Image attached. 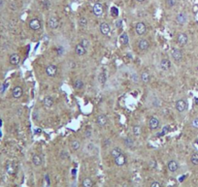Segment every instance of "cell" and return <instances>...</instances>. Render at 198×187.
Segmentation results:
<instances>
[{"instance_id":"18","label":"cell","mask_w":198,"mask_h":187,"mask_svg":"<svg viewBox=\"0 0 198 187\" xmlns=\"http://www.w3.org/2000/svg\"><path fill=\"white\" fill-rule=\"evenodd\" d=\"M167 168H168L170 172L175 173L179 169V164L175 160H171L168 162V164H167Z\"/></svg>"},{"instance_id":"43","label":"cell","mask_w":198,"mask_h":187,"mask_svg":"<svg viewBox=\"0 0 198 187\" xmlns=\"http://www.w3.org/2000/svg\"><path fill=\"white\" fill-rule=\"evenodd\" d=\"M91 134H92V132L90 131V130H85V137L87 138H89L91 136Z\"/></svg>"},{"instance_id":"6","label":"cell","mask_w":198,"mask_h":187,"mask_svg":"<svg viewBox=\"0 0 198 187\" xmlns=\"http://www.w3.org/2000/svg\"><path fill=\"white\" fill-rule=\"evenodd\" d=\"M92 12H93V14H94V16H96V17H101L102 14H103V12H104L103 5L99 2L95 3L94 5H93Z\"/></svg>"},{"instance_id":"37","label":"cell","mask_w":198,"mask_h":187,"mask_svg":"<svg viewBox=\"0 0 198 187\" xmlns=\"http://www.w3.org/2000/svg\"><path fill=\"white\" fill-rule=\"evenodd\" d=\"M191 127L194 128V129H198V118H195L191 120Z\"/></svg>"},{"instance_id":"16","label":"cell","mask_w":198,"mask_h":187,"mask_svg":"<svg viewBox=\"0 0 198 187\" xmlns=\"http://www.w3.org/2000/svg\"><path fill=\"white\" fill-rule=\"evenodd\" d=\"M43 106L45 108H52L53 106V99L52 96H46L44 99H43Z\"/></svg>"},{"instance_id":"22","label":"cell","mask_w":198,"mask_h":187,"mask_svg":"<svg viewBox=\"0 0 198 187\" xmlns=\"http://www.w3.org/2000/svg\"><path fill=\"white\" fill-rule=\"evenodd\" d=\"M123 143H124V146L128 147V149H132V147H134V141L129 137L123 139Z\"/></svg>"},{"instance_id":"27","label":"cell","mask_w":198,"mask_h":187,"mask_svg":"<svg viewBox=\"0 0 198 187\" xmlns=\"http://www.w3.org/2000/svg\"><path fill=\"white\" fill-rule=\"evenodd\" d=\"M80 147H81L80 141H78V140H74V141L71 142V149H72V150L77 151V150L80 149Z\"/></svg>"},{"instance_id":"2","label":"cell","mask_w":198,"mask_h":187,"mask_svg":"<svg viewBox=\"0 0 198 187\" xmlns=\"http://www.w3.org/2000/svg\"><path fill=\"white\" fill-rule=\"evenodd\" d=\"M171 56L173 57V59L176 62H181L182 60V57H184L182 50L178 48H173L171 50Z\"/></svg>"},{"instance_id":"40","label":"cell","mask_w":198,"mask_h":187,"mask_svg":"<svg viewBox=\"0 0 198 187\" xmlns=\"http://www.w3.org/2000/svg\"><path fill=\"white\" fill-rule=\"evenodd\" d=\"M150 187H161V184L159 183L158 181H154L151 183V186Z\"/></svg>"},{"instance_id":"20","label":"cell","mask_w":198,"mask_h":187,"mask_svg":"<svg viewBox=\"0 0 198 187\" xmlns=\"http://www.w3.org/2000/svg\"><path fill=\"white\" fill-rule=\"evenodd\" d=\"M186 21H188V17H186V15L185 13H180L177 15L176 21L179 23V24H185Z\"/></svg>"},{"instance_id":"13","label":"cell","mask_w":198,"mask_h":187,"mask_svg":"<svg viewBox=\"0 0 198 187\" xmlns=\"http://www.w3.org/2000/svg\"><path fill=\"white\" fill-rule=\"evenodd\" d=\"M126 156L123 153L120 154L119 156H118L116 158H115V164L118 167H122L126 164Z\"/></svg>"},{"instance_id":"31","label":"cell","mask_w":198,"mask_h":187,"mask_svg":"<svg viewBox=\"0 0 198 187\" xmlns=\"http://www.w3.org/2000/svg\"><path fill=\"white\" fill-rule=\"evenodd\" d=\"M190 162H191V164L198 166V153H193L191 155V157H190Z\"/></svg>"},{"instance_id":"29","label":"cell","mask_w":198,"mask_h":187,"mask_svg":"<svg viewBox=\"0 0 198 187\" xmlns=\"http://www.w3.org/2000/svg\"><path fill=\"white\" fill-rule=\"evenodd\" d=\"M106 81H107L106 73H104V72L99 73V75H98V81H99V84H104L105 83H106Z\"/></svg>"},{"instance_id":"42","label":"cell","mask_w":198,"mask_h":187,"mask_svg":"<svg viewBox=\"0 0 198 187\" xmlns=\"http://www.w3.org/2000/svg\"><path fill=\"white\" fill-rule=\"evenodd\" d=\"M7 85H8V83L6 81V83L1 86V89H0V93H4V91H5V89H6V87H7Z\"/></svg>"},{"instance_id":"30","label":"cell","mask_w":198,"mask_h":187,"mask_svg":"<svg viewBox=\"0 0 198 187\" xmlns=\"http://www.w3.org/2000/svg\"><path fill=\"white\" fill-rule=\"evenodd\" d=\"M79 24L81 27H87L88 25V18L85 17H81L79 18Z\"/></svg>"},{"instance_id":"24","label":"cell","mask_w":198,"mask_h":187,"mask_svg":"<svg viewBox=\"0 0 198 187\" xmlns=\"http://www.w3.org/2000/svg\"><path fill=\"white\" fill-rule=\"evenodd\" d=\"M119 41L123 46H127L128 43H129V38H128V35L126 33H122L119 37Z\"/></svg>"},{"instance_id":"38","label":"cell","mask_w":198,"mask_h":187,"mask_svg":"<svg viewBox=\"0 0 198 187\" xmlns=\"http://www.w3.org/2000/svg\"><path fill=\"white\" fill-rule=\"evenodd\" d=\"M169 130H170V126H165L164 128H163V130L161 131V133H159L158 135L159 136H164L166 133H168Z\"/></svg>"},{"instance_id":"8","label":"cell","mask_w":198,"mask_h":187,"mask_svg":"<svg viewBox=\"0 0 198 187\" xmlns=\"http://www.w3.org/2000/svg\"><path fill=\"white\" fill-rule=\"evenodd\" d=\"M186 108H188V104L185 100L180 99L176 102V110L179 112H184L186 110Z\"/></svg>"},{"instance_id":"4","label":"cell","mask_w":198,"mask_h":187,"mask_svg":"<svg viewBox=\"0 0 198 187\" xmlns=\"http://www.w3.org/2000/svg\"><path fill=\"white\" fill-rule=\"evenodd\" d=\"M41 26H42V23L39 18H34L29 21V28L33 31H37L39 29H41Z\"/></svg>"},{"instance_id":"45","label":"cell","mask_w":198,"mask_h":187,"mask_svg":"<svg viewBox=\"0 0 198 187\" xmlns=\"http://www.w3.org/2000/svg\"><path fill=\"white\" fill-rule=\"evenodd\" d=\"M104 143H104L105 146H107V145H108V146H110V145H111V142H110V140H105V141H104Z\"/></svg>"},{"instance_id":"23","label":"cell","mask_w":198,"mask_h":187,"mask_svg":"<svg viewBox=\"0 0 198 187\" xmlns=\"http://www.w3.org/2000/svg\"><path fill=\"white\" fill-rule=\"evenodd\" d=\"M82 185H83V187H93V180L90 177H85L83 180Z\"/></svg>"},{"instance_id":"36","label":"cell","mask_w":198,"mask_h":187,"mask_svg":"<svg viewBox=\"0 0 198 187\" xmlns=\"http://www.w3.org/2000/svg\"><path fill=\"white\" fill-rule=\"evenodd\" d=\"M83 86H84L83 81L77 80V81H75V88H76V89H81V88H83Z\"/></svg>"},{"instance_id":"26","label":"cell","mask_w":198,"mask_h":187,"mask_svg":"<svg viewBox=\"0 0 198 187\" xmlns=\"http://www.w3.org/2000/svg\"><path fill=\"white\" fill-rule=\"evenodd\" d=\"M141 81H143V83H145V84H148L149 81H151V76H150V74L148 73V72H143L142 74H141Z\"/></svg>"},{"instance_id":"35","label":"cell","mask_w":198,"mask_h":187,"mask_svg":"<svg viewBox=\"0 0 198 187\" xmlns=\"http://www.w3.org/2000/svg\"><path fill=\"white\" fill-rule=\"evenodd\" d=\"M6 170H7V172H8V174H15V171H16L15 166H14L13 164L8 165V166L6 167Z\"/></svg>"},{"instance_id":"9","label":"cell","mask_w":198,"mask_h":187,"mask_svg":"<svg viewBox=\"0 0 198 187\" xmlns=\"http://www.w3.org/2000/svg\"><path fill=\"white\" fill-rule=\"evenodd\" d=\"M12 95L15 99H19L23 95V89L22 86H19V85H17V86H15L13 88V90H12Z\"/></svg>"},{"instance_id":"46","label":"cell","mask_w":198,"mask_h":187,"mask_svg":"<svg viewBox=\"0 0 198 187\" xmlns=\"http://www.w3.org/2000/svg\"><path fill=\"white\" fill-rule=\"evenodd\" d=\"M4 5V1L3 0H0V7H2Z\"/></svg>"},{"instance_id":"32","label":"cell","mask_w":198,"mask_h":187,"mask_svg":"<svg viewBox=\"0 0 198 187\" xmlns=\"http://www.w3.org/2000/svg\"><path fill=\"white\" fill-rule=\"evenodd\" d=\"M130 80L131 81H133L134 84H137L139 83V76L137 73H132L130 75Z\"/></svg>"},{"instance_id":"5","label":"cell","mask_w":198,"mask_h":187,"mask_svg":"<svg viewBox=\"0 0 198 187\" xmlns=\"http://www.w3.org/2000/svg\"><path fill=\"white\" fill-rule=\"evenodd\" d=\"M57 74V67L53 64H49L46 67V75L48 77H56Z\"/></svg>"},{"instance_id":"10","label":"cell","mask_w":198,"mask_h":187,"mask_svg":"<svg viewBox=\"0 0 198 187\" xmlns=\"http://www.w3.org/2000/svg\"><path fill=\"white\" fill-rule=\"evenodd\" d=\"M48 25L50 29H57L59 27V21L56 17H50L48 21Z\"/></svg>"},{"instance_id":"17","label":"cell","mask_w":198,"mask_h":187,"mask_svg":"<svg viewBox=\"0 0 198 187\" xmlns=\"http://www.w3.org/2000/svg\"><path fill=\"white\" fill-rule=\"evenodd\" d=\"M75 52L77 55L79 56H83L85 54V52H87V49H85L83 46H82V44L80 43V44H77L75 46Z\"/></svg>"},{"instance_id":"1","label":"cell","mask_w":198,"mask_h":187,"mask_svg":"<svg viewBox=\"0 0 198 187\" xmlns=\"http://www.w3.org/2000/svg\"><path fill=\"white\" fill-rule=\"evenodd\" d=\"M135 32L139 36H143L147 32V25L143 21H139L135 25Z\"/></svg>"},{"instance_id":"33","label":"cell","mask_w":198,"mask_h":187,"mask_svg":"<svg viewBox=\"0 0 198 187\" xmlns=\"http://www.w3.org/2000/svg\"><path fill=\"white\" fill-rule=\"evenodd\" d=\"M81 44H82V46H83L85 49L88 50L89 48V46H90V42H89L88 39L85 38V39H82V40H81Z\"/></svg>"},{"instance_id":"47","label":"cell","mask_w":198,"mask_h":187,"mask_svg":"<svg viewBox=\"0 0 198 187\" xmlns=\"http://www.w3.org/2000/svg\"><path fill=\"white\" fill-rule=\"evenodd\" d=\"M137 1H138L139 3H143V2H145V0H137Z\"/></svg>"},{"instance_id":"14","label":"cell","mask_w":198,"mask_h":187,"mask_svg":"<svg viewBox=\"0 0 198 187\" xmlns=\"http://www.w3.org/2000/svg\"><path fill=\"white\" fill-rule=\"evenodd\" d=\"M149 127L151 130H154L157 129L159 127V120L157 118H154V116H151L149 119Z\"/></svg>"},{"instance_id":"34","label":"cell","mask_w":198,"mask_h":187,"mask_svg":"<svg viewBox=\"0 0 198 187\" xmlns=\"http://www.w3.org/2000/svg\"><path fill=\"white\" fill-rule=\"evenodd\" d=\"M165 4L167 8H173L177 4V0H166Z\"/></svg>"},{"instance_id":"19","label":"cell","mask_w":198,"mask_h":187,"mask_svg":"<svg viewBox=\"0 0 198 187\" xmlns=\"http://www.w3.org/2000/svg\"><path fill=\"white\" fill-rule=\"evenodd\" d=\"M9 61H10V63L12 65L16 66V65H18L19 63V61H21V56H19L18 53H13V54H11L10 55Z\"/></svg>"},{"instance_id":"11","label":"cell","mask_w":198,"mask_h":187,"mask_svg":"<svg viewBox=\"0 0 198 187\" xmlns=\"http://www.w3.org/2000/svg\"><path fill=\"white\" fill-rule=\"evenodd\" d=\"M177 42L180 46H185L188 42V37L185 33H180L177 37Z\"/></svg>"},{"instance_id":"39","label":"cell","mask_w":198,"mask_h":187,"mask_svg":"<svg viewBox=\"0 0 198 187\" xmlns=\"http://www.w3.org/2000/svg\"><path fill=\"white\" fill-rule=\"evenodd\" d=\"M111 12H112V16H113V17H118V15H119V10L116 9V7H113L112 9H111Z\"/></svg>"},{"instance_id":"25","label":"cell","mask_w":198,"mask_h":187,"mask_svg":"<svg viewBox=\"0 0 198 187\" xmlns=\"http://www.w3.org/2000/svg\"><path fill=\"white\" fill-rule=\"evenodd\" d=\"M120 154H122V150L119 149V147H115V149H113L111 150V155L112 157L114 158H116L118 156H119Z\"/></svg>"},{"instance_id":"3","label":"cell","mask_w":198,"mask_h":187,"mask_svg":"<svg viewBox=\"0 0 198 187\" xmlns=\"http://www.w3.org/2000/svg\"><path fill=\"white\" fill-rule=\"evenodd\" d=\"M100 32L104 36H109L111 34V26L108 22H101L99 25Z\"/></svg>"},{"instance_id":"15","label":"cell","mask_w":198,"mask_h":187,"mask_svg":"<svg viewBox=\"0 0 198 187\" xmlns=\"http://www.w3.org/2000/svg\"><path fill=\"white\" fill-rule=\"evenodd\" d=\"M160 68L163 71H168V70L171 68V61L168 59V58H163V59L160 61Z\"/></svg>"},{"instance_id":"12","label":"cell","mask_w":198,"mask_h":187,"mask_svg":"<svg viewBox=\"0 0 198 187\" xmlns=\"http://www.w3.org/2000/svg\"><path fill=\"white\" fill-rule=\"evenodd\" d=\"M108 122V118L105 115H99L96 118V123L99 127H104L106 126V124Z\"/></svg>"},{"instance_id":"41","label":"cell","mask_w":198,"mask_h":187,"mask_svg":"<svg viewBox=\"0 0 198 187\" xmlns=\"http://www.w3.org/2000/svg\"><path fill=\"white\" fill-rule=\"evenodd\" d=\"M116 26L118 27V28H122V19H119V21H116Z\"/></svg>"},{"instance_id":"21","label":"cell","mask_w":198,"mask_h":187,"mask_svg":"<svg viewBox=\"0 0 198 187\" xmlns=\"http://www.w3.org/2000/svg\"><path fill=\"white\" fill-rule=\"evenodd\" d=\"M32 163L34 164V166L39 167V166H41V165H42L43 159H42V157H41L39 154H34V155H33V157H32Z\"/></svg>"},{"instance_id":"28","label":"cell","mask_w":198,"mask_h":187,"mask_svg":"<svg viewBox=\"0 0 198 187\" xmlns=\"http://www.w3.org/2000/svg\"><path fill=\"white\" fill-rule=\"evenodd\" d=\"M132 132H133V135L136 137H139L140 135L142 134V128L140 125H134L132 128Z\"/></svg>"},{"instance_id":"7","label":"cell","mask_w":198,"mask_h":187,"mask_svg":"<svg viewBox=\"0 0 198 187\" xmlns=\"http://www.w3.org/2000/svg\"><path fill=\"white\" fill-rule=\"evenodd\" d=\"M138 48L141 52H147L150 49V42L147 39H141L138 42Z\"/></svg>"},{"instance_id":"44","label":"cell","mask_w":198,"mask_h":187,"mask_svg":"<svg viewBox=\"0 0 198 187\" xmlns=\"http://www.w3.org/2000/svg\"><path fill=\"white\" fill-rule=\"evenodd\" d=\"M56 50H57V54H58V55H61V54L63 53V48H62V47H61V48H58Z\"/></svg>"}]
</instances>
